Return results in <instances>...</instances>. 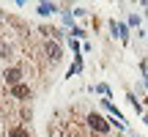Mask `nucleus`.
I'll use <instances>...</instances> for the list:
<instances>
[{
	"mask_svg": "<svg viewBox=\"0 0 148 137\" xmlns=\"http://www.w3.org/2000/svg\"><path fill=\"white\" fill-rule=\"evenodd\" d=\"M143 121H145V126H148V118H143Z\"/></svg>",
	"mask_w": 148,
	"mask_h": 137,
	"instance_id": "4468645a",
	"label": "nucleus"
},
{
	"mask_svg": "<svg viewBox=\"0 0 148 137\" xmlns=\"http://www.w3.org/2000/svg\"><path fill=\"white\" fill-rule=\"evenodd\" d=\"M143 5H145V14H148V3H143Z\"/></svg>",
	"mask_w": 148,
	"mask_h": 137,
	"instance_id": "ddd939ff",
	"label": "nucleus"
},
{
	"mask_svg": "<svg viewBox=\"0 0 148 137\" xmlns=\"http://www.w3.org/2000/svg\"><path fill=\"white\" fill-rule=\"evenodd\" d=\"M55 11H58L55 3H38V14L41 16H49V14H55Z\"/></svg>",
	"mask_w": 148,
	"mask_h": 137,
	"instance_id": "423d86ee",
	"label": "nucleus"
},
{
	"mask_svg": "<svg viewBox=\"0 0 148 137\" xmlns=\"http://www.w3.org/2000/svg\"><path fill=\"white\" fill-rule=\"evenodd\" d=\"M110 30H112V36H118L121 41L129 38V25H123V22H110Z\"/></svg>",
	"mask_w": 148,
	"mask_h": 137,
	"instance_id": "20e7f679",
	"label": "nucleus"
},
{
	"mask_svg": "<svg viewBox=\"0 0 148 137\" xmlns=\"http://www.w3.org/2000/svg\"><path fill=\"white\" fill-rule=\"evenodd\" d=\"M96 90H99V93H104V96H110V88H107L104 82H99V85H96Z\"/></svg>",
	"mask_w": 148,
	"mask_h": 137,
	"instance_id": "1a4fd4ad",
	"label": "nucleus"
},
{
	"mask_svg": "<svg viewBox=\"0 0 148 137\" xmlns=\"http://www.w3.org/2000/svg\"><path fill=\"white\" fill-rule=\"evenodd\" d=\"M88 126L93 129V132H99V134H107V129H110V123L104 121L101 115H96V112H90L88 115Z\"/></svg>",
	"mask_w": 148,
	"mask_h": 137,
	"instance_id": "f257e3e1",
	"label": "nucleus"
},
{
	"mask_svg": "<svg viewBox=\"0 0 148 137\" xmlns=\"http://www.w3.org/2000/svg\"><path fill=\"white\" fill-rule=\"evenodd\" d=\"M129 25L137 27V25H140V16H137V14H132V16H129Z\"/></svg>",
	"mask_w": 148,
	"mask_h": 137,
	"instance_id": "9d476101",
	"label": "nucleus"
},
{
	"mask_svg": "<svg viewBox=\"0 0 148 137\" xmlns=\"http://www.w3.org/2000/svg\"><path fill=\"white\" fill-rule=\"evenodd\" d=\"M3 79L11 85V88H14V85H19V82H22V68H19V66L5 68V71H3Z\"/></svg>",
	"mask_w": 148,
	"mask_h": 137,
	"instance_id": "f03ea898",
	"label": "nucleus"
},
{
	"mask_svg": "<svg viewBox=\"0 0 148 137\" xmlns=\"http://www.w3.org/2000/svg\"><path fill=\"white\" fill-rule=\"evenodd\" d=\"M47 58L52 60V63H58V60L63 58V49H60L58 41H47Z\"/></svg>",
	"mask_w": 148,
	"mask_h": 137,
	"instance_id": "7ed1b4c3",
	"label": "nucleus"
},
{
	"mask_svg": "<svg viewBox=\"0 0 148 137\" xmlns=\"http://www.w3.org/2000/svg\"><path fill=\"white\" fill-rule=\"evenodd\" d=\"M49 137H60V134H58V129H55V132H49Z\"/></svg>",
	"mask_w": 148,
	"mask_h": 137,
	"instance_id": "f8f14e48",
	"label": "nucleus"
},
{
	"mask_svg": "<svg viewBox=\"0 0 148 137\" xmlns=\"http://www.w3.org/2000/svg\"><path fill=\"white\" fill-rule=\"evenodd\" d=\"M8 137H27V132L19 129V126H14V129H8Z\"/></svg>",
	"mask_w": 148,
	"mask_h": 137,
	"instance_id": "0eeeda50",
	"label": "nucleus"
},
{
	"mask_svg": "<svg viewBox=\"0 0 148 137\" xmlns=\"http://www.w3.org/2000/svg\"><path fill=\"white\" fill-rule=\"evenodd\" d=\"M79 71H82V63H79V60H74L71 68H69V77H74V74H79Z\"/></svg>",
	"mask_w": 148,
	"mask_h": 137,
	"instance_id": "6e6552de",
	"label": "nucleus"
},
{
	"mask_svg": "<svg viewBox=\"0 0 148 137\" xmlns=\"http://www.w3.org/2000/svg\"><path fill=\"white\" fill-rule=\"evenodd\" d=\"M11 96H14V99H27V96H30V88H27V85H14V88H11Z\"/></svg>",
	"mask_w": 148,
	"mask_h": 137,
	"instance_id": "39448f33",
	"label": "nucleus"
},
{
	"mask_svg": "<svg viewBox=\"0 0 148 137\" xmlns=\"http://www.w3.org/2000/svg\"><path fill=\"white\" fill-rule=\"evenodd\" d=\"M71 36H74V38H82V36H85V30H82V27H74Z\"/></svg>",
	"mask_w": 148,
	"mask_h": 137,
	"instance_id": "9b49d317",
	"label": "nucleus"
}]
</instances>
